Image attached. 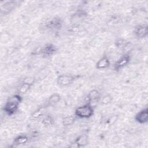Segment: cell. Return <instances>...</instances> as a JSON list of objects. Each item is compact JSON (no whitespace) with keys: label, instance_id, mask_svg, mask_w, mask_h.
<instances>
[{"label":"cell","instance_id":"cell-1","mask_svg":"<svg viewBox=\"0 0 148 148\" xmlns=\"http://www.w3.org/2000/svg\"><path fill=\"white\" fill-rule=\"evenodd\" d=\"M22 101L23 98L18 93L11 95L8 98L3 107V112L9 116L14 115L17 112Z\"/></svg>","mask_w":148,"mask_h":148},{"label":"cell","instance_id":"cell-2","mask_svg":"<svg viewBox=\"0 0 148 148\" xmlns=\"http://www.w3.org/2000/svg\"><path fill=\"white\" fill-rule=\"evenodd\" d=\"M94 113L92 105L86 102L85 104L77 107L75 110V116L79 119H90Z\"/></svg>","mask_w":148,"mask_h":148},{"label":"cell","instance_id":"cell-3","mask_svg":"<svg viewBox=\"0 0 148 148\" xmlns=\"http://www.w3.org/2000/svg\"><path fill=\"white\" fill-rule=\"evenodd\" d=\"M78 76L72 74L64 73L58 76L56 79L57 84L61 87H68L71 85L77 79Z\"/></svg>","mask_w":148,"mask_h":148},{"label":"cell","instance_id":"cell-4","mask_svg":"<svg viewBox=\"0 0 148 148\" xmlns=\"http://www.w3.org/2000/svg\"><path fill=\"white\" fill-rule=\"evenodd\" d=\"M131 61V56L128 53H125L120 57L113 64V69L119 72L126 67Z\"/></svg>","mask_w":148,"mask_h":148},{"label":"cell","instance_id":"cell-5","mask_svg":"<svg viewBox=\"0 0 148 148\" xmlns=\"http://www.w3.org/2000/svg\"><path fill=\"white\" fill-rule=\"evenodd\" d=\"M35 79L33 77H27L24 79L18 88V93L20 95L27 93L34 85Z\"/></svg>","mask_w":148,"mask_h":148},{"label":"cell","instance_id":"cell-6","mask_svg":"<svg viewBox=\"0 0 148 148\" xmlns=\"http://www.w3.org/2000/svg\"><path fill=\"white\" fill-rule=\"evenodd\" d=\"M57 51V47L53 43H48L42 47L39 52L42 57L45 58L50 57L54 55Z\"/></svg>","mask_w":148,"mask_h":148},{"label":"cell","instance_id":"cell-7","mask_svg":"<svg viewBox=\"0 0 148 148\" xmlns=\"http://www.w3.org/2000/svg\"><path fill=\"white\" fill-rule=\"evenodd\" d=\"M62 23V20L60 17H54L46 22L45 26L48 29L51 31H57L61 28Z\"/></svg>","mask_w":148,"mask_h":148},{"label":"cell","instance_id":"cell-8","mask_svg":"<svg viewBox=\"0 0 148 148\" xmlns=\"http://www.w3.org/2000/svg\"><path fill=\"white\" fill-rule=\"evenodd\" d=\"M134 33L138 39H143L148 35V27L147 25H138L134 28Z\"/></svg>","mask_w":148,"mask_h":148},{"label":"cell","instance_id":"cell-9","mask_svg":"<svg viewBox=\"0 0 148 148\" xmlns=\"http://www.w3.org/2000/svg\"><path fill=\"white\" fill-rule=\"evenodd\" d=\"M88 145V138L85 135H80L77 137L69 145L71 148H80L85 147Z\"/></svg>","mask_w":148,"mask_h":148},{"label":"cell","instance_id":"cell-10","mask_svg":"<svg viewBox=\"0 0 148 148\" xmlns=\"http://www.w3.org/2000/svg\"><path fill=\"white\" fill-rule=\"evenodd\" d=\"M101 93L97 89H93L90 90L86 97V102L91 105L94 103H97L100 101Z\"/></svg>","mask_w":148,"mask_h":148},{"label":"cell","instance_id":"cell-11","mask_svg":"<svg viewBox=\"0 0 148 148\" xmlns=\"http://www.w3.org/2000/svg\"><path fill=\"white\" fill-rule=\"evenodd\" d=\"M41 124L48 127L54 124V120L53 116L49 113L43 112L36 119Z\"/></svg>","mask_w":148,"mask_h":148},{"label":"cell","instance_id":"cell-12","mask_svg":"<svg viewBox=\"0 0 148 148\" xmlns=\"http://www.w3.org/2000/svg\"><path fill=\"white\" fill-rule=\"evenodd\" d=\"M135 120L139 124H146L148 122V108H145L139 111L135 116Z\"/></svg>","mask_w":148,"mask_h":148},{"label":"cell","instance_id":"cell-13","mask_svg":"<svg viewBox=\"0 0 148 148\" xmlns=\"http://www.w3.org/2000/svg\"><path fill=\"white\" fill-rule=\"evenodd\" d=\"M110 65V61L106 55L99 58L95 64V68L98 70H103L108 68Z\"/></svg>","mask_w":148,"mask_h":148},{"label":"cell","instance_id":"cell-14","mask_svg":"<svg viewBox=\"0 0 148 148\" xmlns=\"http://www.w3.org/2000/svg\"><path fill=\"white\" fill-rule=\"evenodd\" d=\"M29 138L25 134H20L14 138L13 141V145L15 146H20L25 145L29 142Z\"/></svg>","mask_w":148,"mask_h":148},{"label":"cell","instance_id":"cell-15","mask_svg":"<svg viewBox=\"0 0 148 148\" xmlns=\"http://www.w3.org/2000/svg\"><path fill=\"white\" fill-rule=\"evenodd\" d=\"M1 11L4 9V13H8L14 8L15 6L16 5V2L14 1H2L1 2Z\"/></svg>","mask_w":148,"mask_h":148},{"label":"cell","instance_id":"cell-16","mask_svg":"<svg viewBox=\"0 0 148 148\" xmlns=\"http://www.w3.org/2000/svg\"><path fill=\"white\" fill-rule=\"evenodd\" d=\"M61 99V95L58 93H54L48 98L46 105L48 106H55L60 102Z\"/></svg>","mask_w":148,"mask_h":148},{"label":"cell","instance_id":"cell-17","mask_svg":"<svg viewBox=\"0 0 148 148\" xmlns=\"http://www.w3.org/2000/svg\"><path fill=\"white\" fill-rule=\"evenodd\" d=\"M76 117L74 115H70V116H67L63 118L62 123V125L65 127H69L74 124L76 120Z\"/></svg>","mask_w":148,"mask_h":148},{"label":"cell","instance_id":"cell-18","mask_svg":"<svg viewBox=\"0 0 148 148\" xmlns=\"http://www.w3.org/2000/svg\"><path fill=\"white\" fill-rule=\"evenodd\" d=\"M127 44L128 42L125 39L122 38H118L114 42L115 46L120 49H124L125 47L127 46Z\"/></svg>","mask_w":148,"mask_h":148},{"label":"cell","instance_id":"cell-19","mask_svg":"<svg viewBox=\"0 0 148 148\" xmlns=\"http://www.w3.org/2000/svg\"><path fill=\"white\" fill-rule=\"evenodd\" d=\"M112 96L110 95L106 94V95H103L102 97H101L99 101H101V105H107L110 103L112 102Z\"/></svg>","mask_w":148,"mask_h":148}]
</instances>
